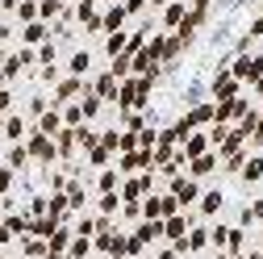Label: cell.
Wrapping results in <instances>:
<instances>
[{
  "mask_svg": "<svg viewBox=\"0 0 263 259\" xmlns=\"http://www.w3.org/2000/svg\"><path fill=\"white\" fill-rule=\"evenodd\" d=\"M213 168H217V155H209V151L196 155V159H188V180H201V176H209Z\"/></svg>",
  "mask_w": 263,
  "mask_h": 259,
  "instance_id": "8fae6325",
  "label": "cell"
},
{
  "mask_svg": "<svg viewBox=\"0 0 263 259\" xmlns=\"http://www.w3.org/2000/svg\"><path fill=\"white\" fill-rule=\"evenodd\" d=\"M259 121H263V113H259Z\"/></svg>",
  "mask_w": 263,
  "mask_h": 259,
  "instance_id": "7dc6e473",
  "label": "cell"
},
{
  "mask_svg": "<svg viewBox=\"0 0 263 259\" xmlns=\"http://www.w3.org/2000/svg\"><path fill=\"white\" fill-rule=\"evenodd\" d=\"M134 238H138L142 247H146L151 238H163V221H142V226H138V234H134Z\"/></svg>",
  "mask_w": 263,
  "mask_h": 259,
  "instance_id": "44dd1931",
  "label": "cell"
},
{
  "mask_svg": "<svg viewBox=\"0 0 263 259\" xmlns=\"http://www.w3.org/2000/svg\"><path fill=\"white\" fill-rule=\"evenodd\" d=\"M125 21H129V13H125L121 5H109V13L101 17V29H105V34H121Z\"/></svg>",
  "mask_w": 263,
  "mask_h": 259,
  "instance_id": "9c48e42d",
  "label": "cell"
},
{
  "mask_svg": "<svg viewBox=\"0 0 263 259\" xmlns=\"http://www.w3.org/2000/svg\"><path fill=\"white\" fill-rule=\"evenodd\" d=\"M184 121L196 130V125H205V121H213V105H192L188 113H184Z\"/></svg>",
  "mask_w": 263,
  "mask_h": 259,
  "instance_id": "ac0fdd59",
  "label": "cell"
},
{
  "mask_svg": "<svg viewBox=\"0 0 263 259\" xmlns=\"http://www.w3.org/2000/svg\"><path fill=\"white\" fill-rule=\"evenodd\" d=\"M151 88H155V80H146V76H125V80L117 84V105H121V113H138V109L151 101Z\"/></svg>",
  "mask_w": 263,
  "mask_h": 259,
  "instance_id": "6da1fadb",
  "label": "cell"
},
{
  "mask_svg": "<svg viewBox=\"0 0 263 259\" xmlns=\"http://www.w3.org/2000/svg\"><path fill=\"white\" fill-rule=\"evenodd\" d=\"M217 259H230V255H217Z\"/></svg>",
  "mask_w": 263,
  "mask_h": 259,
  "instance_id": "ee69618b",
  "label": "cell"
},
{
  "mask_svg": "<svg viewBox=\"0 0 263 259\" xmlns=\"http://www.w3.org/2000/svg\"><path fill=\"white\" fill-rule=\"evenodd\" d=\"M230 76H234L238 84H255L263 76V54H238L234 67H230Z\"/></svg>",
  "mask_w": 263,
  "mask_h": 259,
  "instance_id": "7a4b0ae2",
  "label": "cell"
},
{
  "mask_svg": "<svg viewBox=\"0 0 263 259\" xmlns=\"http://www.w3.org/2000/svg\"><path fill=\"white\" fill-rule=\"evenodd\" d=\"M125 38H129L125 29H121V34H109V42H105V54H109V59H117V54H125Z\"/></svg>",
  "mask_w": 263,
  "mask_h": 259,
  "instance_id": "603a6c76",
  "label": "cell"
},
{
  "mask_svg": "<svg viewBox=\"0 0 263 259\" xmlns=\"http://www.w3.org/2000/svg\"><path fill=\"white\" fill-rule=\"evenodd\" d=\"M29 5H38V0H29Z\"/></svg>",
  "mask_w": 263,
  "mask_h": 259,
  "instance_id": "f6af8a7d",
  "label": "cell"
},
{
  "mask_svg": "<svg viewBox=\"0 0 263 259\" xmlns=\"http://www.w3.org/2000/svg\"><path fill=\"white\" fill-rule=\"evenodd\" d=\"M46 34H50V29H46V25H42V21H29V25H25V29H21V38H25V42H42V38H46Z\"/></svg>",
  "mask_w": 263,
  "mask_h": 259,
  "instance_id": "d4e9b609",
  "label": "cell"
},
{
  "mask_svg": "<svg viewBox=\"0 0 263 259\" xmlns=\"http://www.w3.org/2000/svg\"><path fill=\"white\" fill-rule=\"evenodd\" d=\"M54 54H59V50H54V42H46V46H42V50H38V59H42V63H46V67H54Z\"/></svg>",
  "mask_w": 263,
  "mask_h": 259,
  "instance_id": "f546056e",
  "label": "cell"
},
{
  "mask_svg": "<svg viewBox=\"0 0 263 259\" xmlns=\"http://www.w3.org/2000/svg\"><path fill=\"white\" fill-rule=\"evenodd\" d=\"M59 130H63V117H59V109H46V113H38V134L54 138Z\"/></svg>",
  "mask_w": 263,
  "mask_h": 259,
  "instance_id": "7c38bea8",
  "label": "cell"
},
{
  "mask_svg": "<svg viewBox=\"0 0 263 259\" xmlns=\"http://www.w3.org/2000/svg\"><path fill=\"white\" fill-rule=\"evenodd\" d=\"M101 105H105V101H101V96H92V92L84 88V96H80V113H84V121H92L96 113H101Z\"/></svg>",
  "mask_w": 263,
  "mask_h": 259,
  "instance_id": "d6986e66",
  "label": "cell"
},
{
  "mask_svg": "<svg viewBox=\"0 0 263 259\" xmlns=\"http://www.w3.org/2000/svg\"><path fill=\"white\" fill-rule=\"evenodd\" d=\"M109 5H121V0H109Z\"/></svg>",
  "mask_w": 263,
  "mask_h": 259,
  "instance_id": "7bdbcfd3",
  "label": "cell"
},
{
  "mask_svg": "<svg viewBox=\"0 0 263 259\" xmlns=\"http://www.w3.org/2000/svg\"><path fill=\"white\" fill-rule=\"evenodd\" d=\"M221 205H226V197H221V188H209V192H201V213H205V217L221 213Z\"/></svg>",
  "mask_w": 263,
  "mask_h": 259,
  "instance_id": "9a60e30c",
  "label": "cell"
},
{
  "mask_svg": "<svg viewBox=\"0 0 263 259\" xmlns=\"http://www.w3.org/2000/svg\"><path fill=\"white\" fill-rule=\"evenodd\" d=\"M192 9H209V0H192Z\"/></svg>",
  "mask_w": 263,
  "mask_h": 259,
  "instance_id": "f35d334b",
  "label": "cell"
},
{
  "mask_svg": "<svg viewBox=\"0 0 263 259\" xmlns=\"http://www.w3.org/2000/svg\"><path fill=\"white\" fill-rule=\"evenodd\" d=\"M188 226H192V221H188L184 213H176V217H167V221H163V234H167L172 243H180V238L188 234Z\"/></svg>",
  "mask_w": 263,
  "mask_h": 259,
  "instance_id": "4fadbf2b",
  "label": "cell"
},
{
  "mask_svg": "<svg viewBox=\"0 0 263 259\" xmlns=\"http://www.w3.org/2000/svg\"><path fill=\"white\" fill-rule=\"evenodd\" d=\"M238 172H242V180H247V184L263 180V155H247V163H242Z\"/></svg>",
  "mask_w": 263,
  "mask_h": 259,
  "instance_id": "2e32d148",
  "label": "cell"
},
{
  "mask_svg": "<svg viewBox=\"0 0 263 259\" xmlns=\"http://www.w3.org/2000/svg\"><path fill=\"white\" fill-rule=\"evenodd\" d=\"M101 209H105V213L117 209V192H105V197H101Z\"/></svg>",
  "mask_w": 263,
  "mask_h": 259,
  "instance_id": "836d02e7",
  "label": "cell"
},
{
  "mask_svg": "<svg viewBox=\"0 0 263 259\" xmlns=\"http://www.w3.org/2000/svg\"><path fill=\"white\" fill-rule=\"evenodd\" d=\"M255 92H259V96H263V76H259V80H255Z\"/></svg>",
  "mask_w": 263,
  "mask_h": 259,
  "instance_id": "60d3db41",
  "label": "cell"
},
{
  "mask_svg": "<svg viewBox=\"0 0 263 259\" xmlns=\"http://www.w3.org/2000/svg\"><path fill=\"white\" fill-rule=\"evenodd\" d=\"M221 247H230V251H242V230H230L226 226V243Z\"/></svg>",
  "mask_w": 263,
  "mask_h": 259,
  "instance_id": "f1b7e54d",
  "label": "cell"
},
{
  "mask_svg": "<svg viewBox=\"0 0 263 259\" xmlns=\"http://www.w3.org/2000/svg\"><path fill=\"white\" fill-rule=\"evenodd\" d=\"M84 88H88V80H80V76L59 80V88H54V109L67 105V101H76V96H84Z\"/></svg>",
  "mask_w": 263,
  "mask_h": 259,
  "instance_id": "5b68a950",
  "label": "cell"
},
{
  "mask_svg": "<svg viewBox=\"0 0 263 259\" xmlns=\"http://www.w3.org/2000/svg\"><path fill=\"white\" fill-rule=\"evenodd\" d=\"M9 105H13V96H9V92H0V109H9Z\"/></svg>",
  "mask_w": 263,
  "mask_h": 259,
  "instance_id": "e575fe53",
  "label": "cell"
},
{
  "mask_svg": "<svg viewBox=\"0 0 263 259\" xmlns=\"http://www.w3.org/2000/svg\"><path fill=\"white\" fill-rule=\"evenodd\" d=\"M121 197L125 201H138V197H151L155 192V172H142V176H129V180H121Z\"/></svg>",
  "mask_w": 263,
  "mask_h": 259,
  "instance_id": "3957f363",
  "label": "cell"
},
{
  "mask_svg": "<svg viewBox=\"0 0 263 259\" xmlns=\"http://www.w3.org/2000/svg\"><path fill=\"white\" fill-rule=\"evenodd\" d=\"M5 134H9L13 142H17V138L25 134V121H21V117H9V121H5Z\"/></svg>",
  "mask_w": 263,
  "mask_h": 259,
  "instance_id": "83f0119b",
  "label": "cell"
},
{
  "mask_svg": "<svg viewBox=\"0 0 263 259\" xmlns=\"http://www.w3.org/2000/svg\"><path fill=\"white\" fill-rule=\"evenodd\" d=\"M0 84H5V71H0Z\"/></svg>",
  "mask_w": 263,
  "mask_h": 259,
  "instance_id": "b9f144b4",
  "label": "cell"
},
{
  "mask_svg": "<svg viewBox=\"0 0 263 259\" xmlns=\"http://www.w3.org/2000/svg\"><path fill=\"white\" fill-rule=\"evenodd\" d=\"M25 159H29V155H25V146H13V151H9V163H13V168H21Z\"/></svg>",
  "mask_w": 263,
  "mask_h": 259,
  "instance_id": "1f68e13d",
  "label": "cell"
},
{
  "mask_svg": "<svg viewBox=\"0 0 263 259\" xmlns=\"http://www.w3.org/2000/svg\"><path fill=\"white\" fill-rule=\"evenodd\" d=\"M172 197L180 205H192V201H201V184L188 180V176H172Z\"/></svg>",
  "mask_w": 263,
  "mask_h": 259,
  "instance_id": "8992f818",
  "label": "cell"
},
{
  "mask_svg": "<svg viewBox=\"0 0 263 259\" xmlns=\"http://www.w3.org/2000/svg\"><path fill=\"white\" fill-rule=\"evenodd\" d=\"M155 201H159V221H167V217L180 213V201L172 197V192H155Z\"/></svg>",
  "mask_w": 263,
  "mask_h": 259,
  "instance_id": "e0dca14e",
  "label": "cell"
},
{
  "mask_svg": "<svg viewBox=\"0 0 263 259\" xmlns=\"http://www.w3.org/2000/svg\"><path fill=\"white\" fill-rule=\"evenodd\" d=\"M67 67H71V76H80V80H84V71L92 67V54H88V50H76V54H71V63H67Z\"/></svg>",
  "mask_w": 263,
  "mask_h": 259,
  "instance_id": "7402d4cb",
  "label": "cell"
},
{
  "mask_svg": "<svg viewBox=\"0 0 263 259\" xmlns=\"http://www.w3.org/2000/svg\"><path fill=\"white\" fill-rule=\"evenodd\" d=\"M121 9H125L129 17H134V13H142V9H151V5H146V0H125V5H121Z\"/></svg>",
  "mask_w": 263,
  "mask_h": 259,
  "instance_id": "d6a6232c",
  "label": "cell"
},
{
  "mask_svg": "<svg viewBox=\"0 0 263 259\" xmlns=\"http://www.w3.org/2000/svg\"><path fill=\"white\" fill-rule=\"evenodd\" d=\"M21 5V0H0V9H17Z\"/></svg>",
  "mask_w": 263,
  "mask_h": 259,
  "instance_id": "8d00e7d4",
  "label": "cell"
},
{
  "mask_svg": "<svg viewBox=\"0 0 263 259\" xmlns=\"http://www.w3.org/2000/svg\"><path fill=\"white\" fill-rule=\"evenodd\" d=\"M9 180H13V176H9L5 168H0V188H9Z\"/></svg>",
  "mask_w": 263,
  "mask_h": 259,
  "instance_id": "d590c367",
  "label": "cell"
},
{
  "mask_svg": "<svg viewBox=\"0 0 263 259\" xmlns=\"http://www.w3.org/2000/svg\"><path fill=\"white\" fill-rule=\"evenodd\" d=\"M146 5H151V9H163V5H172V0H146Z\"/></svg>",
  "mask_w": 263,
  "mask_h": 259,
  "instance_id": "74e56055",
  "label": "cell"
},
{
  "mask_svg": "<svg viewBox=\"0 0 263 259\" xmlns=\"http://www.w3.org/2000/svg\"><path fill=\"white\" fill-rule=\"evenodd\" d=\"M205 151H209V138H205V134H196V130H192V134L184 138V146H180V159L188 163V159H196V155H205Z\"/></svg>",
  "mask_w": 263,
  "mask_h": 259,
  "instance_id": "30bf717a",
  "label": "cell"
},
{
  "mask_svg": "<svg viewBox=\"0 0 263 259\" xmlns=\"http://www.w3.org/2000/svg\"><path fill=\"white\" fill-rule=\"evenodd\" d=\"M155 259H176V251H163V255H155Z\"/></svg>",
  "mask_w": 263,
  "mask_h": 259,
  "instance_id": "ab89813d",
  "label": "cell"
},
{
  "mask_svg": "<svg viewBox=\"0 0 263 259\" xmlns=\"http://www.w3.org/2000/svg\"><path fill=\"white\" fill-rule=\"evenodd\" d=\"M109 159H113V151H105L101 142H96V146L88 151V163H92V168H105V163H109Z\"/></svg>",
  "mask_w": 263,
  "mask_h": 259,
  "instance_id": "484cf974",
  "label": "cell"
},
{
  "mask_svg": "<svg viewBox=\"0 0 263 259\" xmlns=\"http://www.w3.org/2000/svg\"><path fill=\"white\" fill-rule=\"evenodd\" d=\"M71 259H88V238H76L71 243Z\"/></svg>",
  "mask_w": 263,
  "mask_h": 259,
  "instance_id": "4dcf8cb0",
  "label": "cell"
},
{
  "mask_svg": "<svg viewBox=\"0 0 263 259\" xmlns=\"http://www.w3.org/2000/svg\"><path fill=\"white\" fill-rule=\"evenodd\" d=\"M238 259H247V255H238Z\"/></svg>",
  "mask_w": 263,
  "mask_h": 259,
  "instance_id": "bcb514c9",
  "label": "cell"
},
{
  "mask_svg": "<svg viewBox=\"0 0 263 259\" xmlns=\"http://www.w3.org/2000/svg\"><path fill=\"white\" fill-rule=\"evenodd\" d=\"M184 13H188V5H184V0H172V5H163V25H167V29H180Z\"/></svg>",
  "mask_w": 263,
  "mask_h": 259,
  "instance_id": "5bb4252c",
  "label": "cell"
},
{
  "mask_svg": "<svg viewBox=\"0 0 263 259\" xmlns=\"http://www.w3.org/2000/svg\"><path fill=\"white\" fill-rule=\"evenodd\" d=\"M25 155H34V159H42V163H50V159H54L59 151H54V138L34 134V138H29V146H25Z\"/></svg>",
  "mask_w": 263,
  "mask_h": 259,
  "instance_id": "52a82bcc",
  "label": "cell"
},
{
  "mask_svg": "<svg viewBox=\"0 0 263 259\" xmlns=\"http://www.w3.org/2000/svg\"><path fill=\"white\" fill-rule=\"evenodd\" d=\"M238 88H242V84L230 76V71H217V76H213V84H209V92H213V101H217V105H221V101H234Z\"/></svg>",
  "mask_w": 263,
  "mask_h": 259,
  "instance_id": "277c9868",
  "label": "cell"
},
{
  "mask_svg": "<svg viewBox=\"0 0 263 259\" xmlns=\"http://www.w3.org/2000/svg\"><path fill=\"white\" fill-rule=\"evenodd\" d=\"M96 188H101V192H117V188H121V172H117V168L101 172V184H96Z\"/></svg>",
  "mask_w": 263,
  "mask_h": 259,
  "instance_id": "cb8c5ba5",
  "label": "cell"
},
{
  "mask_svg": "<svg viewBox=\"0 0 263 259\" xmlns=\"http://www.w3.org/2000/svg\"><path fill=\"white\" fill-rule=\"evenodd\" d=\"M17 17L29 25V21H38V5H29V0H21V5H17Z\"/></svg>",
  "mask_w": 263,
  "mask_h": 259,
  "instance_id": "4316f807",
  "label": "cell"
},
{
  "mask_svg": "<svg viewBox=\"0 0 263 259\" xmlns=\"http://www.w3.org/2000/svg\"><path fill=\"white\" fill-rule=\"evenodd\" d=\"M38 17L50 21V17H71V13H67V5H63V0H38Z\"/></svg>",
  "mask_w": 263,
  "mask_h": 259,
  "instance_id": "ffe728a7",
  "label": "cell"
},
{
  "mask_svg": "<svg viewBox=\"0 0 263 259\" xmlns=\"http://www.w3.org/2000/svg\"><path fill=\"white\" fill-rule=\"evenodd\" d=\"M117 84H121V80H113V76L105 71V76H96V80L88 84V92L101 96V101H117Z\"/></svg>",
  "mask_w": 263,
  "mask_h": 259,
  "instance_id": "ba28073f",
  "label": "cell"
}]
</instances>
